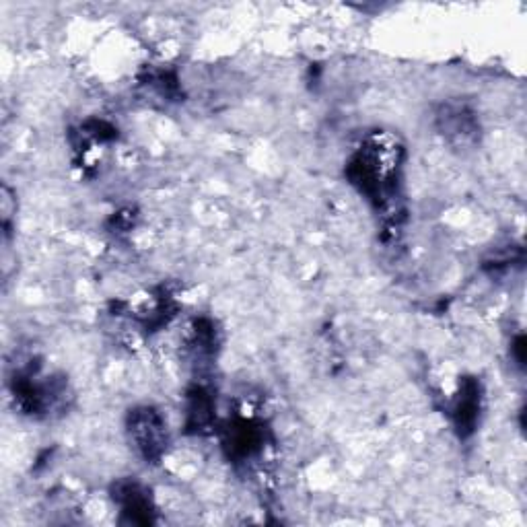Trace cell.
<instances>
[{
    "label": "cell",
    "mask_w": 527,
    "mask_h": 527,
    "mask_svg": "<svg viewBox=\"0 0 527 527\" xmlns=\"http://www.w3.org/2000/svg\"><path fill=\"white\" fill-rule=\"evenodd\" d=\"M215 423V400L202 385L188 392L186 402V427L190 433L202 435Z\"/></svg>",
    "instance_id": "cell-7"
},
{
    "label": "cell",
    "mask_w": 527,
    "mask_h": 527,
    "mask_svg": "<svg viewBox=\"0 0 527 527\" xmlns=\"http://www.w3.org/2000/svg\"><path fill=\"white\" fill-rule=\"evenodd\" d=\"M400 149L385 143H371L361 149L346 167L348 180L353 182L361 194L379 206L388 204L396 192V171H398Z\"/></svg>",
    "instance_id": "cell-1"
},
{
    "label": "cell",
    "mask_w": 527,
    "mask_h": 527,
    "mask_svg": "<svg viewBox=\"0 0 527 527\" xmlns=\"http://www.w3.org/2000/svg\"><path fill=\"white\" fill-rule=\"evenodd\" d=\"M15 210H17V204L13 202V194L5 186L3 188V198H0V213H3V225H5L7 233H9V223H11V217L15 215Z\"/></svg>",
    "instance_id": "cell-8"
},
{
    "label": "cell",
    "mask_w": 527,
    "mask_h": 527,
    "mask_svg": "<svg viewBox=\"0 0 527 527\" xmlns=\"http://www.w3.org/2000/svg\"><path fill=\"white\" fill-rule=\"evenodd\" d=\"M262 441H264L262 429L248 418L233 420L225 433V447L231 458L235 460L252 458V455L262 447Z\"/></svg>",
    "instance_id": "cell-6"
},
{
    "label": "cell",
    "mask_w": 527,
    "mask_h": 527,
    "mask_svg": "<svg viewBox=\"0 0 527 527\" xmlns=\"http://www.w3.org/2000/svg\"><path fill=\"white\" fill-rule=\"evenodd\" d=\"M515 353H517V361H519V365H523V338H519L517 340V344H515Z\"/></svg>",
    "instance_id": "cell-9"
},
{
    "label": "cell",
    "mask_w": 527,
    "mask_h": 527,
    "mask_svg": "<svg viewBox=\"0 0 527 527\" xmlns=\"http://www.w3.org/2000/svg\"><path fill=\"white\" fill-rule=\"evenodd\" d=\"M480 414V383L474 379H464L458 398H455L451 406V418L455 431L460 433V437H470L476 429Z\"/></svg>",
    "instance_id": "cell-5"
},
{
    "label": "cell",
    "mask_w": 527,
    "mask_h": 527,
    "mask_svg": "<svg viewBox=\"0 0 527 527\" xmlns=\"http://www.w3.org/2000/svg\"><path fill=\"white\" fill-rule=\"evenodd\" d=\"M112 493L128 523H153V503L143 484H138L136 480H120L116 482Z\"/></svg>",
    "instance_id": "cell-4"
},
{
    "label": "cell",
    "mask_w": 527,
    "mask_h": 527,
    "mask_svg": "<svg viewBox=\"0 0 527 527\" xmlns=\"http://www.w3.org/2000/svg\"><path fill=\"white\" fill-rule=\"evenodd\" d=\"M126 431L132 447L145 462H159L169 445L163 416L151 406H138L128 412Z\"/></svg>",
    "instance_id": "cell-2"
},
{
    "label": "cell",
    "mask_w": 527,
    "mask_h": 527,
    "mask_svg": "<svg viewBox=\"0 0 527 527\" xmlns=\"http://www.w3.org/2000/svg\"><path fill=\"white\" fill-rule=\"evenodd\" d=\"M435 124L439 134L455 149L472 147L480 134V126L474 112L466 103L460 101L443 103L435 114Z\"/></svg>",
    "instance_id": "cell-3"
}]
</instances>
